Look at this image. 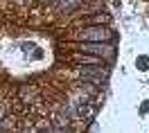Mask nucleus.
<instances>
[{"label":"nucleus","instance_id":"f257e3e1","mask_svg":"<svg viewBox=\"0 0 149 133\" xmlns=\"http://www.w3.org/2000/svg\"><path fill=\"white\" fill-rule=\"evenodd\" d=\"M72 38L81 43H106L113 38V32L106 25H86L79 32H72Z\"/></svg>","mask_w":149,"mask_h":133},{"label":"nucleus","instance_id":"f03ea898","mask_svg":"<svg viewBox=\"0 0 149 133\" xmlns=\"http://www.w3.org/2000/svg\"><path fill=\"white\" fill-rule=\"evenodd\" d=\"M79 50L84 54H93V57H100V59H113L115 57V48L109 45V43H81Z\"/></svg>","mask_w":149,"mask_h":133},{"label":"nucleus","instance_id":"7ed1b4c3","mask_svg":"<svg viewBox=\"0 0 149 133\" xmlns=\"http://www.w3.org/2000/svg\"><path fill=\"white\" fill-rule=\"evenodd\" d=\"M109 75V70L104 66H91V68H81L79 70V77L84 81H91V84H102L104 79Z\"/></svg>","mask_w":149,"mask_h":133},{"label":"nucleus","instance_id":"20e7f679","mask_svg":"<svg viewBox=\"0 0 149 133\" xmlns=\"http://www.w3.org/2000/svg\"><path fill=\"white\" fill-rule=\"evenodd\" d=\"M72 61H74V63H88V66H100V63H102V59H100V57L84 54V52H74V54H72Z\"/></svg>","mask_w":149,"mask_h":133},{"label":"nucleus","instance_id":"39448f33","mask_svg":"<svg viewBox=\"0 0 149 133\" xmlns=\"http://www.w3.org/2000/svg\"><path fill=\"white\" fill-rule=\"evenodd\" d=\"M81 2H84V0H59L56 7H59V14H70V11L79 9Z\"/></svg>","mask_w":149,"mask_h":133},{"label":"nucleus","instance_id":"423d86ee","mask_svg":"<svg viewBox=\"0 0 149 133\" xmlns=\"http://www.w3.org/2000/svg\"><path fill=\"white\" fill-rule=\"evenodd\" d=\"M136 63H138L140 70H149V59H147V57H138V61H136Z\"/></svg>","mask_w":149,"mask_h":133},{"label":"nucleus","instance_id":"0eeeda50","mask_svg":"<svg viewBox=\"0 0 149 133\" xmlns=\"http://www.w3.org/2000/svg\"><path fill=\"white\" fill-rule=\"evenodd\" d=\"M140 111H142V113H147V111H149V102H142V106H140Z\"/></svg>","mask_w":149,"mask_h":133},{"label":"nucleus","instance_id":"6e6552de","mask_svg":"<svg viewBox=\"0 0 149 133\" xmlns=\"http://www.w3.org/2000/svg\"><path fill=\"white\" fill-rule=\"evenodd\" d=\"M16 2H18V5H23V7H27V5L32 2V0H16Z\"/></svg>","mask_w":149,"mask_h":133},{"label":"nucleus","instance_id":"1a4fd4ad","mask_svg":"<svg viewBox=\"0 0 149 133\" xmlns=\"http://www.w3.org/2000/svg\"><path fill=\"white\" fill-rule=\"evenodd\" d=\"M38 133H52V129H41Z\"/></svg>","mask_w":149,"mask_h":133}]
</instances>
